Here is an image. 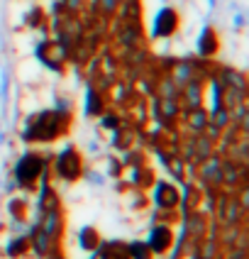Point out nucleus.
Masks as SVG:
<instances>
[{
    "label": "nucleus",
    "instance_id": "obj_12",
    "mask_svg": "<svg viewBox=\"0 0 249 259\" xmlns=\"http://www.w3.org/2000/svg\"><path fill=\"white\" fill-rule=\"evenodd\" d=\"M208 113H203L201 108H190L188 113V127L193 130V132H203L205 127H208Z\"/></svg>",
    "mask_w": 249,
    "mask_h": 259
},
{
    "label": "nucleus",
    "instance_id": "obj_5",
    "mask_svg": "<svg viewBox=\"0 0 249 259\" xmlns=\"http://www.w3.org/2000/svg\"><path fill=\"white\" fill-rule=\"evenodd\" d=\"M181 201V196H178V191H176L171 184H157V191H154V203H157V208L161 210H171L176 208Z\"/></svg>",
    "mask_w": 249,
    "mask_h": 259
},
{
    "label": "nucleus",
    "instance_id": "obj_10",
    "mask_svg": "<svg viewBox=\"0 0 249 259\" xmlns=\"http://www.w3.org/2000/svg\"><path fill=\"white\" fill-rule=\"evenodd\" d=\"M190 154L198 159H208L210 154H213V142H210V137H205V135H201V137H195L193 142H190Z\"/></svg>",
    "mask_w": 249,
    "mask_h": 259
},
{
    "label": "nucleus",
    "instance_id": "obj_17",
    "mask_svg": "<svg viewBox=\"0 0 249 259\" xmlns=\"http://www.w3.org/2000/svg\"><path fill=\"white\" fill-rule=\"evenodd\" d=\"M176 91H178V86H176L171 78H164L159 86V96L161 98H176Z\"/></svg>",
    "mask_w": 249,
    "mask_h": 259
},
{
    "label": "nucleus",
    "instance_id": "obj_8",
    "mask_svg": "<svg viewBox=\"0 0 249 259\" xmlns=\"http://www.w3.org/2000/svg\"><path fill=\"white\" fill-rule=\"evenodd\" d=\"M178 25V20H176V13L174 10H164V13L157 17V34H171Z\"/></svg>",
    "mask_w": 249,
    "mask_h": 259
},
{
    "label": "nucleus",
    "instance_id": "obj_3",
    "mask_svg": "<svg viewBox=\"0 0 249 259\" xmlns=\"http://www.w3.org/2000/svg\"><path fill=\"white\" fill-rule=\"evenodd\" d=\"M83 171V161H81V154L76 149H66L57 157V174L66 181H76Z\"/></svg>",
    "mask_w": 249,
    "mask_h": 259
},
{
    "label": "nucleus",
    "instance_id": "obj_11",
    "mask_svg": "<svg viewBox=\"0 0 249 259\" xmlns=\"http://www.w3.org/2000/svg\"><path fill=\"white\" fill-rule=\"evenodd\" d=\"M78 245L83 249H98L101 247V235L93 230V228H83L78 232Z\"/></svg>",
    "mask_w": 249,
    "mask_h": 259
},
{
    "label": "nucleus",
    "instance_id": "obj_14",
    "mask_svg": "<svg viewBox=\"0 0 249 259\" xmlns=\"http://www.w3.org/2000/svg\"><path fill=\"white\" fill-rule=\"evenodd\" d=\"M127 249H130V259H152V249L144 242H132L127 245Z\"/></svg>",
    "mask_w": 249,
    "mask_h": 259
},
{
    "label": "nucleus",
    "instance_id": "obj_4",
    "mask_svg": "<svg viewBox=\"0 0 249 259\" xmlns=\"http://www.w3.org/2000/svg\"><path fill=\"white\" fill-rule=\"evenodd\" d=\"M174 242V235L171 230L166 228V225H157V228H152L149 232V240H146V245L152 249V254H164L169 247Z\"/></svg>",
    "mask_w": 249,
    "mask_h": 259
},
{
    "label": "nucleus",
    "instance_id": "obj_19",
    "mask_svg": "<svg viewBox=\"0 0 249 259\" xmlns=\"http://www.w3.org/2000/svg\"><path fill=\"white\" fill-rule=\"evenodd\" d=\"M117 3L120 0H95V5H98V10L103 15H113L117 10Z\"/></svg>",
    "mask_w": 249,
    "mask_h": 259
},
{
    "label": "nucleus",
    "instance_id": "obj_13",
    "mask_svg": "<svg viewBox=\"0 0 249 259\" xmlns=\"http://www.w3.org/2000/svg\"><path fill=\"white\" fill-rule=\"evenodd\" d=\"M183 96H186V103L188 108H201V86L195 81H188L183 86Z\"/></svg>",
    "mask_w": 249,
    "mask_h": 259
},
{
    "label": "nucleus",
    "instance_id": "obj_18",
    "mask_svg": "<svg viewBox=\"0 0 249 259\" xmlns=\"http://www.w3.org/2000/svg\"><path fill=\"white\" fill-rule=\"evenodd\" d=\"M201 52H203V54H213V52H215V34H213L210 29H205L203 42H201Z\"/></svg>",
    "mask_w": 249,
    "mask_h": 259
},
{
    "label": "nucleus",
    "instance_id": "obj_7",
    "mask_svg": "<svg viewBox=\"0 0 249 259\" xmlns=\"http://www.w3.org/2000/svg\"><path fill=\"white\" fill-rule=\"evenodd\" d=\"M101 259H130V249L122 242H108V245L98 247Z\"/></svg>",
    "mask_w": 249,
    "mask_h": 259
},
{
    "label": "nucleus",
    "instance_id": "obj_1",
    "mask_svg": "<svg viewBox=\"0 0 249 259\" xmlns=\"http://www.w3.org/2000/svg\"><path fill=\"white\" fill-rule=\"evenodd\" d=\"M64 127H66V120H61L59 113H42L29 120L25 137L27 140H57L64 132Z\"/></svg>",
    "mask_w": 249,
    "mask_h": 259
},
{
    "label": "nucleus",
    "instance_id": "obj_15",
    "mask_svg": "<svg viewBox=\"0 0 249 259\" xmlns=\"http://www.w3.org/2000/svg\"><path fill=\"white\" fill-rule=\"evenodd\" d=\"M159 115L164 117H176L178 113V105H176V98H159Z\"/></svg>",
    "mask_w": 249,
    "mask_h": 259
},
{
    "label": "nucleus",
    "instance_id": "obj_16",
    "mask_svg": "<svg viewBox=\"0 0 249 259\" xmlns=\"http://www.w3.org/2000/svg\"><path fill=\"white\" fill-rule=\"evenodd\" d=\"M27 249H29L27 240H25V237H17V240H13V242H10V249H8V252H10L13 257H22Z\"/></svg>",
    "mask_w": 249,
    "mask_h": 259
},
{
    "label": "nucleus",
    "instance_id": "obj_6",
    "mask_svg": "<svg viewBox=\"0 0 249 259\" xmlns=\"http://www.w3.org/2000/svg\"><path fill=\"white\" fill-rule=\"evenodd\" d=\"M203 179L205 181H213V184H222V161L218 157H210L203 159Z\"/></svg>",
    "mask_w": 249,
    "mask_h": 259
},
{
    "label": "nucleus",
    "instance_id": "obj_2",
    "mask_svg": "<svg viewBox=\"0 0 249 259\" xmlns=\"http://www.w3.org/2000/svg\"><path fill=\"white\" fill-rule=\"evenodd\" d=\"M42 169H44V161L37 157V154H25V157L17 161V166H15L17 184H20V186H32V184L39 179Z\"/></svg>",
    "mask_w": 249,
    "mask_h": 259
},
{
    "label": "nucleus",
    "instance_id": "obj_9",
    "mask_svg": "<svg viewBox=\"0 0 249 259\" xmlns=\"http://www.w3.org/2000/svg\"><path fill=\"white\" fill-rule=\"evenodd\" d=\"M171 81H174L178 88H183L188 81H193V64L183 61V64H176L174 73H171Z\"/></svg>",
    "mask_w": 249,
    "mask_h": 259
}]
</instances>
